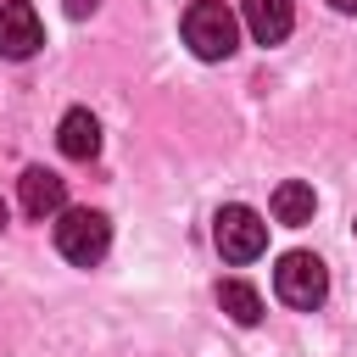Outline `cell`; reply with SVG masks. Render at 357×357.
<instances>
[{
    "mask_svg": "<svg viewBox=\"0 0 357 357\" xmlns=\"http://www.w3.org/2000/svg\"><path fill=\"white\" fill-rule=\"evenodd\" d=\"M273 296L296 312H318L324 296H329V268L312 251H284L279 268H273Z\"/></svg>",
    "mask_w": 357,
    "mask_h": 357,
    "instance_id": "cell-3",
    "label": "cell"
},
{
    "mask_svg": "<svg viewBox=\"0 0 357 357\" xmlns=\"http://www.w3.org/2000/svg\"><path fill=\"white\" fill-rule=\"evenodd\" d=\"M106 245H112L106 212H95V206H61V212H56V251H61L73 268H95V262L106 257Z\"/></svg>",
    "mask_w": 357,
    "mask_h": 357,
    "instance_id": "cell-2",
    "label": "cell"
},
{
    "mask_svg": "<svg viewBox=\"0 0 357 357\" xmlns=\"http://www.w3.org/2000/svg\"><path fill=\"white\" fill-rule=\"evenodd\" d=\"M56 145H61V156H73V162H89V156L100 151V123H95V112L73 106V112L56 123Z\"/></svg>",
    "mask_w": 357,
    "mask_h": 357,
    "instance_id": "cell-8",
    "label": "cell"
},
{
    "mask_svg": "<svg viewBox=\"0 0 357 357\" xmlns=\"http://www.w3.org/2000/svg\"><path fill=\"white\" fill-rule=\"evenodd\" d=\"M39 45H45L39 11H33L28 0H6V6H0V56H6V61H28Z\"/></svg>",
    "mask_w": 357,
    "mask_h": 357,
    "instance_id": "cell-5",
    "label": "cell"
},
{
    "mask_svg": "<svg viewBox=\"0 0 357 357\" xmlns=\"http://www.w3.org/2000/svg\"><path fill=\"white\" fill-rule=\"evenodd\" d=\"M240 17L257 45H279L296 28V0H240Z\"/></svg>",
    "mask_w": 357,
    "mask_h": 357,
    "instance_id": "cell-6",
    "label": "cell"
},
{
    "mask_svg": "<svg viewBox=\"0 0 357 357\" xmlns=\"http://www.w3.org/2000/svg\"><path fill=\"white\" fill-rule=\"evenodd\" d=\"M212 240H218L223 262H257L268 251V223H262V212H251V206L234 201V206H223L212 218Z\"/></svg>",
    "mask_w": 357,
    "mask_h": 357,
    "instance_id": "cell-4",
    "label": "cell"
},
{
    "mask_svg": "<svg viewBox=\"0 0 357 357\" xmlns=\"http://www.w3.org/2000/svg\"><path fill=\"white\" fill-rule=\"evenodd\" d=\"M95 6H100V0H61V11H67V17H89Z\"/></svg>",
    "mask_w": 357,
    "mask_h": 357,
    "instance_id": "cell-11",
    "label": "cell"
},
{
    "mask_svg": "<svg viewBox=\"0 0 357 357\" xmlns=\"http://www.w3.org/2000/svg\"><path fill=\"white\" fill-rule=\"evenodd\" d=\"M218 307H223L234 324H245V329L262 318V296H257L245 279H223V284H218Z\"/></svg>",
    "mask_w": 357,
    "mask_h": 357,
    "instance_id": "cell-10",
    "label": "cell"
},
{
    "mask_svg": "<svg viewBox=\"0 0 357 357\" xmlns=\"http://www.w3.org/2000/svg\"><path fill=\"white\" fill-rule=\"evenodd\" d=\"M329 6H335V11H357V0H329Z\"/></svg>",
    "mask_w": 357,
    "mask_h": 357,
    "instance_id": "cell-12",
    "label": "cell"
},
{
    "mask_svg": "<svg viewBox=\"0 0 357 357\" xmlns=\"http://www.w3.org/2000/svg\"><path fill=\"white\" fill-rule=\"evenodd\" d=\"M17 195H22V212H28V218H56V212L67 206V184H61L50 167H28L22 184H17Z\"/></svg>",
    "mask_w": 357,
    "mask_h": 357,
    "instance_id": "cell-7",
    "label": "cell"
},
{
    "mask_svg": "<svg viewBox=\"0 0 357 357\" xmlns=\"http://www.w3.org/2000/svg\"><path fill=\"white\" fill-rule=\"evenodd\" d=\"M184 45L201 56V61H229L240 50V17L223 6V0H195L184 11Z\"/></svg>",
    "mask_w": 357,
    "mask_h": 357,
    "instance_id": "cell-1",
    "label": "cell"
},
{
    "mask_svg": "<svg viewBox=\"0 0 357 357\" xmlns=\"http://www.w3.org/2000/svg\"><path fill=\"white\" fill-rule=\"evenodd\" d=\"M0 229H6V201H0Z\"/></svg>",
    "mask_w": 357,
    "mask_h": 357,
    "instance_id": "cell-13",
    "label": "cell"
},
{
    "mask_svg": "<svg viewBox=\"0 0 357 357\" xmlns=\"http://www.w3.org/2000/svg\"><path fill=\"white\" fill-rule=\"evenodd\" d=\"M312 212H318V195H312V184H301V178H284V184L273 190V223H284V229H301V223H312Z\"/></svg>",
    "mask_w": 357,
    "mask_h": 357,
    "instance_id": "cell-9",
    "label": "cell"
}]
</instances>
